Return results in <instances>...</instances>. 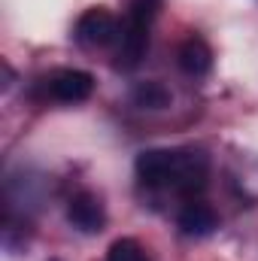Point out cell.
Listing matches in <instances>:
<instances>
[{
    "instance_id": "cell-1",
    "label": "cell",
    "mask_w": 258,
    "mask_h": 261,
    "mask_svg": "<svg viewBox=\"0 0 258 261\" xmlns=\"http://www.w3.org/2000/svg\"><path fill=\"white\" fill-rule=\"evenodd\" d=\"M161 9V0H131L128 6V18L119 31V61L116 64L134 70V67L143 61L146 49H149V31H152V21Z\"/></svg>"
},
{
    "instance_id": "cell-2",
    "label": "cell",
    "mask_w": 258,
    "mask_h": 261,
    "mask_svg": "<svg viewBox=\"0 0 258 261\" xmlns=\"http://www.w3.org/2000/svg\"><path fill=\"white\" fill-rule=\"evenodd\" d=\"M210 176V161L203 152L197 149H173V167H170V186L176 195L194 197L197 192H203Z\"/></svg>"
},
{
    "instance_id": "cell-3",
    "label": "cell",
    "mask_w": 258,
    "mask_h": 261,
    "mask_svg": "<svg viewBox=\"0 0 258 261\" xmlns=\"http://www.w3.org/2000/svg\"><path fill=\"white\" fill-rule=\"evenodd\" d=\"M119 21H116V15L110 12V9H104V6H91V9H85L82 15H79V21H76V40L82 43V46H91V49H100V46H110V43H116L119 40Z\"/></svg>"
},
{
    "instance_id": "cell-4",
    "label": "cell",
    "mask_w": 258,
    "mask_h": 261,
    "mask_svg": "<svg viewBox=\"0 0 258 261\" xmlns=\"http://www.w3.org/2000/svg\"><path fill=\"white\" fill-rule=\"evenodd\" d=\"M46 91L58 100V103H82L91 97L94 91V76L85 73V70H58L46 79Z\"/></svg>"
},
{
    "instance_id": "cell-5",
    "label": "cell",
    "mask_w": 258,
    "mask_h": 261,
    "mask_svg": "<svg viewBox=\"0 0 258 261\" xmlns=\"http://www.w3.org/2000/svg\"><path fill=\"white\" fill-rule=\"evenodd\" d=\"M67 219L76 231L82 234H100L104 225H107V213H104V203L100 197L91 195V192H79V195L70 197L67 203Z\"/></svg>"
},
{
    "instance_id": "cell-6",
    "label": "cell",
    "mask_w": 258,
    "mask_h": 261,
    "mask_svg": "<svg viewBox=\"0 0 258 261\" xmlns=\"http://www.w3.org/2000/svg\"><path fill=\"white\" fill-rule=\"evenodd\" d=\"M170 167H173V149H146L134 161L137 179L146 189H167L170 186Z\"/></svg>"
},
{
    "instance_id": "cell-7",
    "label": "cell",
    "mask_w": 258,
    "mask_h": 261,
    "mask_svg": "<svg viewBox=\"0 0 258 261\" xmlns=\"http://www.w3.org/2000/svg\"><path fill=\"white\" fill-rule=\"evenodd\" d=\"M176 225H179V231H183L186 237H210V234L219 228V219H216V213H213L210 203H203V200H189V203L179 210Z\"/></svg>"
},
{
    "instance_id": "cell-8",
    "label": "cell",
    "mask_w": 258,
    "mask_h": 261,
    "mask_svg": "<svg viewBox=\"0 0 258 261\" xmlns=\"http://www.w3.org/2000/svg\"><path fill=\"white\" fill-rule=\"evenodd\" d=\"M176 64H179L183 73H189V76H203V73H210V67H213V49L207 46V40L189 37V40H183L179 49H176Z\"/></svg>"
},
{
    "instance_id": "cell-9",
    "label": "cell",
    "mask_w": 258,
    "mask_h": 261,
    "mask_svg": "<svg viewBox=\"0 0 258 261\" xmlns=\"http://www.w3.org/2000/svg\"><path fill=\"white\" fill-rule=\"evenodd\" d=\"M131 100L143 110H164L170 107V91L161 85V82H137L134 91H131Z\"/></svg>"
},
{
    "instance_id": "cell-10",
    "label": "cell",
    "mask_w": 258,
    "mask_h": 261,
    "mask_svg": "<svg viewBox=\"0 0 258 261\" xmlns=\"http://www.w3.org/2000/svg\"><path fill=\"white\" fill-rule=\"evenodd\" d=\"M107 261H149V255L134 237H122L107 249Z\"/></svg>"
}]
</instances>
